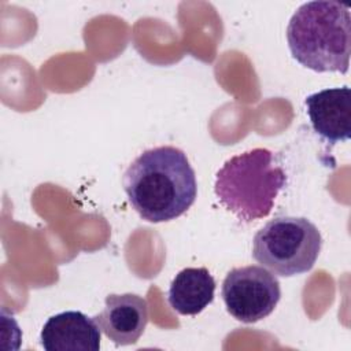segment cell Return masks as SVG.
I'll return each mask as SVG.
<instances>
[{
  "label": "cell",
  "mask_w": 351,
  "mask_h": 351,
  "mask_svg": "<svg viewBox=\"0 0 351 351\" xmlns=\"http://www.w3.org/2000/svg\"><path fill=\"white\" fill-rule=\"evenodd\" d=\"M285 184L287 174L280 159L267 148H254L222 165L215 174L214 193L237 219L252 222L271 213Z\"/></svg>",
  "instance_id": "3"
},
{
  "label": "cell",
  "mask_w": 351,
  "mask_h": 351,
  "mask_svg": "<svg viewBox=\"0 0 351 351\" xmlns=\"http://www.w3.org/2000/svg\"><path fill=\"white\" fill-rule=\"evenodd\" d=\"M221 296L228 313L243 324H255L270 315L281 298L280 281L263 266L232 269L222 281Z\"/></svg>",
  "instance_id": "5"
},
{
  "label": "cell",
  "mask_w": 351,
  "mask_h": 351,
  "mask_svg": "<svg viewBox=\"0 0 351 351\" xmlns=\"http://www.w3.org/2000/svg\"><path fill=\"white\" fill-rule=\"evenodd\" d=\"M318 228L304 217H277L252 240V256L271 273L292 277L310 271L321 252Z\"/></svg>",
  "instance_id": "4"
},
{
  "label": "cell",
  "mask_w": 351,
  "mask_h": 351,
  "mask_svg": "<svg viewBox=\"0 0 351 351\" xmlns=\"http://www.w3.org/2000/svg\"><path fill=\"white\" fill-rule=\"evenodd\" d=\"M292 58L317 71L346 74L351 53V16L348 5L332 0L302 4L287 26Z\"/></svg>",
  "instance_id": "2"
},
{
  "label": "cell",
  "mask_w": 351,
  "mask_h": 351,
  "mask_svg": "<svg viewBox=\"0 0 351 351\" xmlns=\"http://www.w3.org/2000/svg\"><path fill=\"white\" fill-rule=\"evenodd\" d=\"M314 132L326 143L336 144L351 137V90L348 86L328 88L304 100Z\"/></svg>",
  "instance_id": "6"
},
{
  "label": "cell",
  "mask_w": 351,
  "mask_h": 351,
  "mask_svg": "<svg viewBox=\"0 0 351 351\" xmlns=\"http://www.w3.org/2000/svg\"><path fill=\"white\" fill-rule=\"evenodd\" d=\"M100 339L101 329L96 319L75 310L49 317L40 333L45 351H99Z\"/></svg>",
  "instance_id": "8"
},
{
  "label": "cell",
  "mask_w": 351,
  "mask_h": 351,
  "mask_svg": "<svg viewBox=\"0 0 351 351\" xmlns=\"http://www.w3.org/2000/svg\"><path fill=\"white\" fill-rule=\"evenodd\" d=\"M215 280L206 267H185L173 278L167 300L181 315H196L213 300Z\"/></svg>",
  "instance_id": "9"
},
{
  "label": "cell",
  "mask_w": 351,
  "mask_h": 351,
  "mask_svg": "<svg viewBox=\"0 0 351 351\" xmlns=\"http://www.w3.org/2000/svg\"><path fill=\"white\" fill-rule=\"evenodd\" d=\"M93 318L117 346L134 344L148 324V303L136 293H110L104 299L103 311Z\"/></svg>",
  "instance_id": "7"
},
{
  "label": "cell",
  "mask_w": 351,
  "mask_h": 351,
  "mask_svg": "<svg viewBox=\"0 0 351 351\" xmlns=\"http://www.w3.org/2000/svg\"><path fill=\"white\" fill-rule=\"evenodd\" d=\"M122 185L134 211L154 223L181 217L197 196L195 170L186 154L171 145L140 154L123 173Z\"/></svg>",
  "instance_id": "1"
}]
</instances>
